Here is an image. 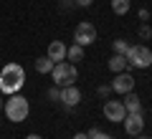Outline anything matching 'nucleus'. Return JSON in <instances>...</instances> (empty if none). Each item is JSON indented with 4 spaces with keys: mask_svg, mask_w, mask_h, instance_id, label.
Here are the masks:
<instances>
[{
    "mask_svg": "<svg viewBox=\"0 0 152 139\" xmlns=\"http://www.w3.org/2000/svg\"><path fill=\"white\" fill-rule=\"evenodd\" d=\"M26 86V68H23L20 63H15V61H10V63L3 66V71H0V91L5 94V96H13V94H18V91Z\"/></svg>",
    "mask_w": 152,
    "mask_h": 139,
    "instance_id": "obj_1",
    "label": "nucleus"
},
{
    "mask_svg": "<svg viewBox=\"0 0 152 139\" xmlns=\"http://www.w3.org/2000/svg\"><path fill=\"white\" fill-rule=\"evenodd\" d=\"M5 116L10 119V122H26L28 114H31V104L26 101V96H20V94H13V96L5 99Z\"/></svg>",
    "mask_w": 152,
    "mask_h": 139,
    "instance_id": "obj_2",
    "label": "nucleus"
},
{
    "mask_svg": "<svg viewBox=\"0 0 152 139\" xmlns=\"http://www.w3.org/2000/svg\"><path fill=\"white\" fill-rule=\"evenodd\" d=\"M51 79H53L56 86H74L76 79H79V71H76V63H69V61H58L51 71Z\"/></svg>",
    "mask_w": 152,
    "mask_h": 139,
    "instance_id": "obj_3",
    "label": "nucleus"
},
{
    "mask_svg": "<svg viewBox=\"0 0 152 139\" xmlns=\"http://www.w3.org/2000/svg\"><path fill=\"white\" fill-rule=\"evenodd\" d=\"M127 61H129V66H134V68H150L152 66V51L147 48L145 43H134V46H129V51H127Z\"/></svg>",
    "mask_w": 152,
    "mask_h": 139,
    "instance_id": "obj_4",
    "label": "nucleus"
},
{
    "mask_svg": "<svg viewBox=\"0 0 152 139\" xmlns=\"http://www.w3.org/2000/svg\"><path fill=\"white\" fill-rule=\"evenodd\" d=\"M96 41V28L91 25V23H79L74 31V43H79V46H91V43Z\"/></svg>",
    "mask_w": 152,
    "mask_h": 139,
    "instance_id": "obj_5",
    "label": "nucleus"
},
{
    "mask_svg": "<svg viewBox=\"0 0 152 139\" xmlns=\"http://www.w3.org/2000/svg\"><path fill=\"white\" fill-rule=\"evenodd\" d=\"M104 116H107V122H114V124H122L127 116V109L122 101H112V99H107L104 101Z\"/></svg>",
    "mask_w": 152,
    "mask_h": 139,
    "instance_id": "obj_6",
    "label": "nucleus"
},
{
    "mask_svg": "<svg viewBox=\"0 0 152 139\" xmlns=\"http://www.w3.org/2000/svg\"><path fill=\"white\" fill-rule=\"evenodd\" d=\"M109 86H112V91H114V94H122V96H124V94L134 91V79H132V74H129V71H122V74H117V76H114V81H112Z\"/></svg>",
    "mask_w": 152,
    "mask_h": 139,
    "instance_id": "obj_7",
    "label": "nucleus"
},
{
    "mask_svg": "<svg viewBox=\"0 0 152 139\" xmlns=\"http://www.w3.org/2000/svg\"><path fill=\"white\" fill-rule=\"evenodd\" d=\"M122 124H124V132L129 137H137V134L145 132V116H142V111L140 114H127Z\"/></svg>",
    "mask_w": 152,
    "mask_h": 139,
    "instance_id": "obj_8",
    "label": "nucleus"
},
{
    "mask_svg": "<svg viewBox=\"0 0 152 139\" xmlns=\"http://www.w3.org/2000/svg\"><path fill=\"white\" fill-rule=\"evenodd\" d=\"M61 104H64L66 109H74V106H79V101H81V91L76 89V84L74 86H64L61 89V99H58Z\"/></svg>",
    "mask_w": 152,
    "mask_h": 139,
    "instance_id": "obj_9",
    "label": "nucleus"
},
{
    "mask_svg": "<svg viewBox=\"0 0 152 139\" xmlns=\"http://www.w3.org/2000/svg\"><path fill=\"white\" fill-rule=\"evenodd\" d=\"M46 56H48L53 63L66 61V43H64V41H51V43H48V51H46Z\"/></svg>",
    "mask_w": 152,
    "mask_h": 139,
    "instance_id": "obj_10",
    "label": "nucleus"
},
{
    "mask_svg": "<svg viewBox=\"0 0 152 139\" xmlns=\"http://www.w3.org/2000/svg\"><path fill=\"white\" fill-rule=\"evenodd\" d=\"M122 104H124L127 114H140V111H142V99L137 96L134 91H129V94H124V99H122Z\"/></svg>",
    "mask_w": 152,
    "mask_h": 139,
    "instance_id": "obj_11",
    "label": "nucleus"
},
{
    "mask_svg": "<svg viewBox=\"0 0 152 139\" xmlns=\"http://www.w3.org/2000/svg\"><path fill=\"white\" fill-rule=\"evenodd\" d=\"M109 71L112 74H122V71H129V61H127V56H119V53H114L112 58H109Z\"/></svg>",
    "mask_w": 152,
    "mask_h": 139,
    "instance_id": "obj_12",
    "label": "nucleus"
},
{
    "mask_svg": "<svg viewBox=\"0 0 152 139\" xmlns=\"http://www.w3.org/2000/svg\"><path fill=\"white\" fill-rule=\"evenodd\" d=\"M66 61H69V63H79V61H84V46H79V43L69 46V48H66Z\"/></svg>",
    "mask_w": 152,
    "mask_h": 139,
    "instance_id": "obj_13",
    "label": "nucleus"
},
{
    "mask_svg": "<svg viewBox=\"0 0 152 139\" xmlns=\"http://www.w3.org/2000/svg\"><path fill=\"white\" fill-rule=\"evenodd\" d=\"M53 61L48 58V56H41V58H36V71L38 74H51V71H53Z\"/></svg>",
    "mask_w": 152,
    "mask_h": 139,
    "instance_id": "obj_14",
    "label": "nucleus"
},
{
    "mask_svg": "<svg viewBox=\"0 0 152 139\" xmlns=\"http://www.w3.org/2000/svg\"><path fill=\"white\" fill-rule=\"evenodd\" d=\"M129 8H132V0H112V10L117 15H127Z\"/></svg>",
    "mask_w": 152,
    "mask_h": 139,
    "instance_id": "obj_15",
    "label": "nucleus"
},
{
    "mask_svg": "<svg viewBox=\"0 0 152 139\" xmlns=\"http://www.w3.org/2000/svg\"><path fill=\"white\" fill-rule=\"evenodd\" d=\"M112 48H114V53L127 56V51H129V43H127L124 38H117V41H112Z\"/></svg>",
    "mask_w": 152,
    "mask_h": 139,
    "instance_id": "obj_16",
    "label": "nucleus"
},
{
    "mask_svg": "<svg viewBox=\"0 0 152 139\" xmlns=\"http://www.w3.org/2000/svg\"><path fill=\"white\" fill-rule=\"evenodd\" d=\"M48 99H51V101H58V99H61V86H51V89H48Z\"/></svg>",
    "mask_w": 152,
    "mask_h": 139,
    "instance_id": "obj_17",
    "label": "nucleus"
},
{
    "mask_svg": "<svg viewBox=\"0 0 152 139\" xmlns=\"http://www.w3.org/2000/svg\"><path fill=\"white\" fill-rule=\"evenodd\" d=\"M137 33H140V38H142V41H147V38L152 36V28L147 25V23H142V25H140V31H137Z\"/></svg>",
    "mask_w": 152,
    "mask_h": 139,
    "instance_id": "obj_18",
    "label": "nucleus"
},
{
    "mask_svg": "<svg viewBox=\"0 0 152 139\" xmlns=\"http://www.w3.org/2000/svg\"><path fill=\"white\" fill-rule=\"evenodd\" d=\"M96 94H99L102 99H109V94H112V86H99V89H96Z\"/></svg>",
    "mask_w": 152,
    "mask_h": 139,
    "instance_id": "obj_19",
    "label": "nucleus"
},
{
    "mask_svg": "<svg viewBox=\"0 0 152 139\" xmlns=\"http://www.w3.org/2000/svg\"><path fill=\"white\" fill-rule=\"evenodd\" d=\"M91 139H114V137H112V134H104V132H102V129H99V132H96V134H94V137H91Z\"/></svg>",
    "mask_w": 152,
    "mask_h": 139,
    "instance_id": "obj_20",
    "label": "nucleus"
},
{
    "mask_svg": "<svg viewBox=\"0 0 152 139\" xmlns=\"http://www.w3.org/2000/svg\"><path fill=\"white\" fill-rule=\"evenodd\" d=\"M74 3H76V5H79V8H89V5H91V3H94V0H74Z\"/></svg>",
    "mask_w": 152,
    "mask_h": 139,
    "instance_id": "obj_21",
    "label": "nucleus"
},
{
    "mask_svg": "<svg viewBox=\"0 0 152 139\" xmlns=\"http://www.w3.org/2000/svg\"><path fill=\"white\" fill-rule=\"evenodd\" d=\"M140 20H142V23H147V20H150V13H147L145 8H142V10H140Z\"/></svg>",
    "mask_w": 152,
    "mask_h": 139,
    "instance_id": "obj_22",
    "label": "nucleus"
},
{
    "mask_svg": "<svg viewBox=\"0 0 152 139\" xmlns=\"http://www.w3.org/2000/svg\"><path fill=\"white\" fill-rule=\"evenodd\" d=\"M74 139H89V134L86 132H79V134H74Z\"/></svg>",
    "mask_w": 152,
    "mask_h": 139,
    "instance_id": "obj_23",
    "label": "nucleus"
},
{
    "mask_svg": "<svg viewBox=\"0 0 152 139\" xmlns=\"http://www.w3.org/2000/svg\"><path fill=\"white\" fill-rule=\"evenodd\" d=\"M26 139H41V137H38V134H28Z\"/></svg>",
    "mask_w": 152,
    "mask_h": 139,
    "instance_id": "obj_24",
    "label": "nucleus"
},
{
    "mask_svg": "<svg viewBox=\"0 0 152 139\" xmlns=\"http://www.w3.org/2000/svg\"><path fill=\"white\" fill-rule=\"evenodd\" d=\"M137 139H152V137H145V134H137Z\"/></svg>",
    "mask_w": 152,
    "mask_h": 139,
    "instance_id": "obj_25",
    "label": "nucleus"
},
{
    "mask_svg": "<svg viewBox=\"0 0 152 139\" xmlns=\"http://www.w3.org/2000/svg\"><path fill=\"white\" fill-rule=\"evenodd\" d=\"M3 104H5V101H3V96H0V111H3Z\"/></svg>",
    "mask_w": 152,
    "mask_h": 139,
    "instance_id": "obj_26",
    "label": "nucleus"
}]
</instances>
